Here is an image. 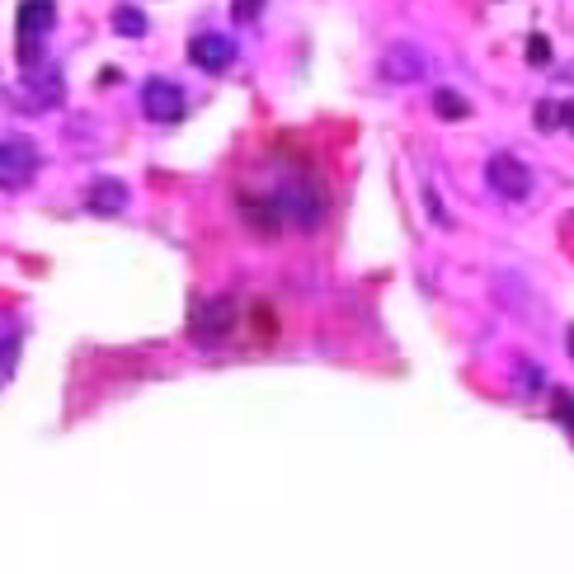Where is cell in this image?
Wrapping results in <instances>:
<instances>
[{"mask_svg": "<svg viewBox=\"0 0 574 574\" xmlns=\"http://www.w3.org/2000/svg\"><path fill=\"white\" fill-rule=\"evenodd\" d=\"M57 24V6L52 0H19V10H14V57H19V67L33 71L38 67V57H43V38L52 33Z\"/></svg>", "mask_w": 574, "mask_h": 574, "instance_id": "1", "label": "cell"}, {"mask_svg": "<svg viewBox=\"0 0 574 574\" xmlns=\"http://www.w3.org/2000/svg\"><path fill=\"white\" fill-rule=\"evenodd\" d=\"M279 198V212H283V226H296V231H315L325 222V193L315 189L311 180H283L273 189Z\"/></svg>", "mask_w": 574, "mask_h": 574, "instance_id": "2", "label": "cell"}, {"mask_svg": "<svg viewBox=\"0 0 574 574\" xmlns=\"http://www.w3.org/2000/svg\"><path fill=\"white\" fill-rule=\"evenodd\" d=\"M235 315H241L235 296H203V302L193 306V315H189V334L203 349H212V344H222L226 334L235 330Z\"/></svg>", "mask_w": 574, "mask_h": 574, "instance_id": "3", "label": "cell"}, {"mask_svg": "<svg viewBox=\"0 0 574 574\" xmlns=\"http://www.w3.org/2000/svg\"><path fill=\"white\" fill-rule=\"evenodd\" d=\"M485 184L500 198H508V203H523V198L532 193V170L513 151H500V155L485 161Z\"/></svg>", "mask_w": 574, "mask_h": 574, "instance_id": "4", "label": "cell"}, {"mask_svg": "<svg viewBox=\"0 0 574 574\" xmlns=\"http://www.w3.org/2000/svg\"><path fill=\"white\" fill-rule=\"evenodd\" d=\"M235 208H241V222L250 226V235H260V241H279L283 235V212H279V198H264L254 189H241L235 198Z\"/></svg>", "mask_w": 574, "mask_h": 574, "instance_id": "5", "label": "cell"}, {"mask_svg": "<svg viewBox=\"0 0 574 574\" xmlns=\"http://www.w3.org/2000/svg\"><path fill=\"white\" fill-rule=\"evenodd\" d=\"M235 57H241V48H235V38L216 33V29L189 38V62H193L198 71H208V75H222V71L235 62Z\"/></svg>", "mask_w": 574, "mask_h": 574, "instance_id": "6", "label": "cell"}, {"mask_svg": "<svg viewBox=\"0 0 574 574\" xmlns=\"http://www.w3.org/2000/svg\"><path fill=\"white\" fill-rule=\"evenodd\" d=\"M142 113L151 118V123H180V118L189 113V99L174 81H161V75H155V81L142 85Z\"/></svg>", "mask_w": 574, "mask_h": 574, "instance_id": "7", "label": "cell"}, {"mask_svg": "<svg viewBox=\"0 0 574 574\" xmlns=\"http://www.w3.org/2000/svg\"><path fill=\"white\" fill-rule=\"evenodd\" d=\"M429 71V57L410 43V38H395V43L382 48V75L391 85H410V81H420V75Z\"/></svg>", "mask_w": 574, "mask_h": 574, "instance_id": "8", "label": "cell"}, {"mask_svg": "<svg viewBox=\"0 0 574 574\" xmlns=\"http://www.w3.org/2000/svg\"><path fill=\"white\" fill-rule=\"evenodd\" d=\"M38 174V155L29 142H6L0 147V189H24Z\"/></svg>", "mask_w": 574, "mask_h": 574, "instance_id": "9", "label": "cell"}, {"mask_svg": "<svg viewBox=\"0 0 574 574\" xmlns=\"http://www.w3.org/2000/svg\"><path fill=\"white\" fill-rule=\"evenodd\" d=\"M90 208L99 216H113V212H128V184H118V180H99L90 189Z\"/></svg>", "mask_w": 574, "mask_h": 574, "instance_id": "10", "label": "cell"}, {"mask_svg": "<svg viewBox=\"0 0 574 574\" xmlns=\"http://www.w3.org/2000/svg\"><path fill=\"white\" fill-rule=\"evenodd\" d=\"M433 109H439V118H447V123H462V118H471V99L457 90H433Z\"/></svg>", "mask_w": 574, "mask_h": 574, "instance_id": "11", "label": "cell"}, {"mask_svg": "<svg viewBox=\"0 0 574 574\" xmlns=\"http://www.w3.org/2000/svg\"><path fill=\"white\" fill-rule=\"evenodd\" d=\"M147 29L151 24H147V14L137 10V6H118L113 10V33L118 38H147Z\"/></svg>", "mask_w": 574, "mask_h": 574, "instance_id": "12", "label": "cell"}, {"mask_svg": "<svg viewBox=\"0 0 574 574\" xmlns=\"http://www.w3.org/2000/svg\"><path fill=\"white\" fill-rule=\"evenodd\" d=\"M264 6H269V0H235V19H241V24H250V19H260L264 14Z\"/></svg>", "mask_w": 574, "mask_h": 574, "instance_id": "13", "label": "cell"}, {"mask_svg": "<svg viewBox=\"0 0 574 574\" xmlns=\"http://www.w3.org/2000/svg\"><path fill=\"white\" fill-rule=\"evenodd\" d=\"M556 420L574 433V395H570V391H556Z\"/></svg>", "mask_w": 574, "mask_h": 574, "instance_id": "14", "label": "cell"}, {"mask_svg": "<svg viewBox=\"0 0 574 574\" xmlns=\"http://www.w3.org/2000/svg\"><path fill=\"white\" fill-rule=\"evenodd\" d=\"M14 349H19L14 330H10V334H0V377H6V372H10V363H14Z\"/></svg>", "mask_w": 574, "mask_h": 574, "instance_id": "15", "label": "cell"}, {"mask_svg": "<svg viewBox=\"0 0 574 574\" xmlns=\"http://www.w3.org/2000/svg\"><path fill=\"white\" fill-rule=\"evenodd\" d=\"M556 123H561V104L542 99V104H537V128H556Z\"/></svg>", "mask_w": 574, "mask_h": 574, "instance_id": "16", "label": "cell"}, {"mask_svg": "<svg viewBox=\"0 0 574 574\" xmlns=\"http://www.w3.org/2000/svg\"><path fill=\"white\" fill-rule=\"evenodd\" d=\"M546 57H551V48H546V38L537 33V38H532V43H527V62H537V67H542Z\"/></svg>", "mask_w": 574, "mask_h": 574, "instance_id": "17", "label": "cell"}, {"mask_svg": "<svg viewBox=\"0 0 574 574\" xmlns=\"http://www.w3.org/2000/svg\"><path fill=\"white\" fill-rule=\"evenodd\" d=\"M561 123L574 132V104H561Z\"/></svg>", "mask_w": 574, "mask_h": 574, "instance_id": "18", "label": "cell"}, {"mask_svg": "<svg viewBox=\"0 0 574 574\" xmlns=\"http://www.w3.org/2000/svg\"><path fill=\"white\" fill-rule=\"evenodd\" d=\"M570 353H574V330H570Z\"/></svg>", "mask_w": 574, "mask_h": 574, "instance_id": "19", "label": "cell"}]
</instances>
